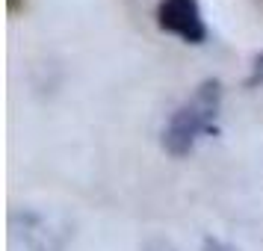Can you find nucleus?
<instances>
[{"label":"nucleus","mask_w":263,"mask_h":251,"mask_svg":"<svg viewBox=\"0 0 263 251\" xmlns=\"http://www.w3.org/2000/svg\"><path fill=\"white\" fill-rule=\"evenodd\" d=\"M222 112V80L207 77L195 86L183 104H180L172 115H168L166 127L160 133V145L168 157H190L195 151V145L204 136L216 133V119Z\"/></svg>","instance_id":"obj_1"},{"label":"nucleus","mask_w":263,"mask_h":251,"mask_svg":"<svg viewBox=\"0 0 263 251\" xmlns=\"http://www.w3.org/2000/svg\"><path fill=\"white\" fill-rule=\"evenodd\" d=\"M68 216L36 207H15L9 213V245L6 251H65L71 239Z\"/></svg>","instance_id":"obj_2"},{"label":"nucleus","mask_w":263,"mask_h":251,"mask_svg":"<svg viewBox=\"0 0 263 251\" xmlns=\"http://www.w3.org/2000/svg\"><path fill=\"white\" fill-rule=\"evenodd\" d=\"M157 27L168 36L186 42V45H204L207 42V21H204L198 0H160Z\"/></svg>","instance_id":"obj_3"},{"label":"nucleus","mask_w":263,"mask_h":251,"mask_svg":"<svg viewBox=\"0 0 263 251\" xmlns=\"http://www.w3.org/2000/svg\"><path fill=\"white\" fill-rule=\"evenodd\" d=\"M139 251H178V248H175V242L166 239V237H148Z\"/></svg>","instance_id":"obj_4"},{"label":"nucleus","mask_w":263,"mask_h":251,"mask_svg":"<svg viewBox=\"0 0 263 251\" xmlns=\"http://www.w3.org/2000/svg\"><path fill=\"white\" fill-rule=\"evenodd\" d=\"M201 251H237V248H234L231 242H225V239H219V237H204Z\"/></svg>","instance_id":"obj_5"},{"label":"nucleus","mask_w":263,"mask_h":251,"mask_svg":"<svg viewBox=\"0 0 263 251\" xmlns=\"http://www.w3.org/2000/svg\"><path fill=\"white\" fill-rule=\"evenodd\" d=\"M18 9V0H9V12H15Z\"/></svg>","instance_id":"obj_6"}]
</instances>
